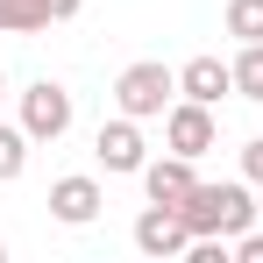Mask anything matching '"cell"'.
Listing matches in <instances>:
<instances>
[{
	"label": "cell",
	"instance_id": "cell-4",
	"mask_svg": "<svg viewBox=\"0 0 263 263\" xmlns=\"http://www.w3.org/2000/svg\"><path fill=\"white\" fill-rule=\"evenodd\" d=\"M22 128H29V142H57V135L71 128V92L57 86V79H36V86L22 92Z\"/></svg>",
	"mask_w": 263,
	"mask_h": 263
},
{
	"label": "cell",
	"instance_id": "cell-12",
	"mask_svg": "<svg viewBox=\"0 0 263 263\" xmlns=\"http://www.w3.org/2000/svg\"><path fill=\"white\" fill-rule=\"evenodd\" d=\"M228 36L235 43H263V0H228Z\"/></svg>",
	"mask_w": 263,
	"mask_h": 263
},
{
	"label": "cell",
	"instance_id": "cell-18",
	"mask_svg": "<svg viewBox=\"0 0 263 263\" xmlns=\"http://www.w3.org/2000/svg\"><path fill=\"white\" fill-rule=\"evenodd\" d=\"M256 206H263V199H256Z\"/></svg>",
	"mask_w": 263,
	"mask_h": 263
},
{
	"label": "cell",
	"instance_id": "cell-2",
	"mask_svg": "<svg viewBox=\"0 0 263 263\" xmlns=\"http://www.w3.org/2000/svg\"><path fill=\"white\" fill-rule=\"evenodd\" d=\"M178 92V71H164L157 57H142V64H128L121 79H114V107L121 114H135V121H149V114H164Z\"/></svg>",
	"mask_w": 263,
	"mask_h": 263
},
{
	"label": "cell",
	"instance_id": "cell-16",
	"mask_svg": "<svg viewBox=\"0 0 263 263\" xmlns=\"http://www.w3.org/2000/svg\"><path fill=\"white\" fill-rule=\"evenodd\" d=\"M0 263H7V242H0Z\"/></svg>",
	"mask_w": 263,
	"mask_h": 263
},
{
	"label": "cell",
	"instance_id": "cell-8",
	"mask_svg": "<svg viewBox=\"0 0 263 263\" xmlns=\"http://www.w3.org/2000/svg\"><path fill=\"white\" fill-rule=\"evenodd\" d=\"M50 214L64 220V228H86V220L100 214V185H92L86 171H79V178H57V185H50Z\"/></svg>",
	"mask_w": 263,
	"mask_h": 263
},
{
	"label": "cell",
	"instance_id": "cell-9",
	"mask_svg": "<svg viewBox=\"0 0 263 263\" xmlns=\"http://www.w3.org/2000/svg\"><path fill=\"white\" fill-rule=\"evenodd\" d=\"M178 92H185V100L220 107V92H235V64H220V57H192V64L178 71Z\"/></svg>",
	"mask_w": 263,
	"mask_h": 263
},
{
	"label": "cell",
	"instance_id": "cell-11",
	"mask_svg": "<svg viewBox=\"0 0 263 263\" xmlns=\"http://www.w3.org/2000/svg\"><path fill=\"white\" fill-rule=\"evenodd\" d=\"M235 92L263 107V43H242V57H235Z\"/></svg>",
	"mask_w": 263,
	"mask_h": 263
},
{
	"label": "cell",
	"instance_id": "cell-14",
	"mask_svg": "<svg viewBox=\"0 0 263 263\" xmlns=\"http://www.w3.org/2000/svg\"><path fill=\"white\" fill-rule=\"evenodd\" d=\"M242 178H249V185H263V135L242 149Z\"/></svg>",
	"mask_w": 263,
	"mask_h": 263
},
{
	"label": "cell",
	"instance_id": "cell-6",
	"mask_svg": "<svg viewBox=\"0 0 263 263\" xmlns=\"http://www.w3.org/2000/svg\"><path fill=\"white\" fill-rule=\"evenodd\" d=\"M192 185H199V178H192V157H178V149L157 157V164H142V192H149L157 206H185Z\"/></svg>",
	"mask_w": 263,
	"mask_h": 263
},
{
	"label": "cell",
	"instance_id": "cell-10",
	"mask_svg": "<svg viewBox=\"0 0 263 263\" xmlns=\"http://www.w3.org/2000/svg\"><path fill=\"white\" fill-rule=\"evenodd\" d=\"M50 22H57L50 0H0V29H7V36H36V29H50Z\"/></svg>",
	"mask_w": 263,
	"mask_h": 263
},
{
	"label": "cell",
	"instance_id": "cell-3",
	"mask_svg": "<svg viewBox=\"0 0 263 263\" xmlns=\"http://www.w3.org/2000/svg\"><path fill=\"white\" fill-rule=\"evenodd\" d=\"M164 142H171L178 157H192V164H199V157L220 142L214 107H206V100H171V107H164Z\"/></svg>",
	"mask_w": 263,
	"mask_h": 263
},
{
	"label": "cell",
	"instance_id": "cell-13",
	"mask_svg": "<svg viewBox=\"0 0 263 263\" xmlns=\"http://www.w3.org/2000/svg\"><path fill=\"white\" fill-rule=\"evenodd\" d=\"M29 164V128H0V185H14Z\"/></svg>",
	"mask_w": 263,
	"mask_h": 263
},
{
	"label": "cell",
	"instance_id": "cell-1",
	"mask_svg": "<svg viewBox=\"0 0 263 263\" xmlns=\"http://www.w3.org/2000/svg\"><path fill=\"white\" fill-rule=\"evenodd\" d=\"M178 214H185V228H192V242H199V235L235 242V235H242L263 206L249 199V185H235V178H228V185H192V199H185Z\"/></svg>",
	"mask_w": 263,
	"mask_h": 263
},
{
	"label": "cell",
	"instance_id": "cell-17",
	"mask_svg": "<svg viewBox=\"0 0 263 263\" xmlns=\"http://www.w3.org/2000/svg\"><path fill=\"white\" fill-rule=\"evenodd\" d=\"M0 100H7V79H0Z\"/></svg>",
	"mask_w": 263,
	"mask_h": 263
},
{
	"label": "cell",
	"instance_id": "cell-7",
	"mask_svg": "<svg viewBox=\"0 0 263 263\" xmlns=\"http://www.w3.org/2000/svg\"><path fill=\"white\" fill-rule=\"evenodd\" d=\"M92 157H100L107 171H142L149 157H142V128H135V114L107 121V128H100V142H92Z\"/></svg>",
	"mask_w": 263,
	"mask_h": 263
},
{
	"label": "cell",
	"instance_id": "cell-5",
	"mask_svg": "<svg viewBox=\"0 0 263 263\" xmlns=\"http://www.w3.org/2000/svg\"><path fill=\"white\" fill-rule=\"evenodd\" d=\"M135 249L142 256H185L192 249V228H185V214L178 206H142V220H135Z\"/></svg>",
	"mask_w": 263,
	"mask_h": 263
},
{
	"label": "cell",
	"instance_id": "cell-15",
	"mask_svg": "<svg viewBox=\"0 0 263 263\" xmlns=\"http://www.w3.org/2000/svg\"><path fill=\"white\" fill-rule=\"evenodd\" d=\"M235 256H242V263H263V235H249V228H242V235H235Z\"/></svg>",
	"mask_w": 263,
	"mask_h": 263
}]
</instances>
